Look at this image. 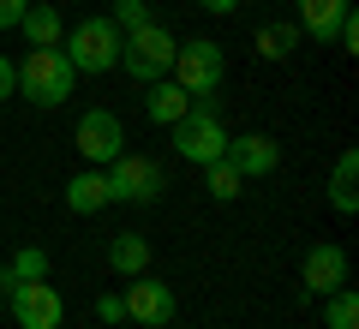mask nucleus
Segmentation results:
<instances>
[{"label":"nucleus","mask_w":359,"mask_h":329,"mask_svg":"<svg viewBox=\"0 0 359 329\" xmlns=\"http://www.w3.org/2000/svg\"><path fill=\"white\" fill-rule=\"evenodd\" d=\"M60 54L72 60L78 78L114 72V66H120V25H114V18H78V25L60 36Z\"/></svg>","instance_id":"nucleus-1"},{"label":"nucleus","mask_w":359,"mask_h":329,"mask_svg":"<svg viewBox=\"0 0 359 329\" xmlns=\"http://www.w3.org/2000/svg\"><path fill=\"white\" fill-rule=\"evenodd\" d=\"M72 90H78V72L60 48H30L18 60V96H30L36 108H60Z\"/></svg>","instance_id":"nucleus-2"},{"label":"nucleus","mask_w":359,"mask_h":329,"mask_svg":"<svg viewBox=\"0 0 359 329\" xmlns=\"http://www.w3.org/2000/svg\"><path fill=\"white\" fill-rule=\"evenodd\" d=\"M168 78H174L186 96H210V90L228 84V54H222V42L210 36H192L174 48V66H168Z\"/></svg>","instance_id":"nucleus-3"},{"label":"nucleus","mask_w":359,"mask_h":329,"mask_svg":"<svg viewBox=\"0 0 359 329\" xmlns=\"http://www.w3.org/2000/svg\"><path fill=\"white\" fill-rule=\"evenodd\" d=\"M174 30H162L150 18V25L126 30L120 36V66H126V78H138V84H156V78H168V66H174Z\"/></svg>","instance_id":"nucleus-4"},{"label":"nucleus","mask_w":359,"mask_h":329,"mask_svg":"<svg viewBox=\"0 0 359 329\" xmlns=\"http://www.w3.org/2000/svg\"><path fill=\"white\" fill-rule=\"evenodd\" d=\"M168 132H174L180 162H192V168L222 162V150H228V126H222V114H198V108H186Z\"/></svg>","instance_id":"nucleus-5"},{"label":"nucleus","mask_w":359,"mask_h":329,"mask_svg":"<svg viewBox=\"0 0 359 329\" xmlns=\"http://www.w3.org/2000/svg\"><path fill=\"white\" fill-rule=\"evenodd\" d=\"M102 174H108V198H114V203H156L168 192V174L150 162V156H126V150H120Z\"/></svg>","instance_id":"nucleus-6"},{"label":"nucleus","mask_w":359,"mask_h":329,"mask_svg":"<svg viewBox=\"0 0 359 329\" xmlns=\"http://www.w3.org/2000/svg\"><path fill=\"white\" fill-rule=\"evenodd\" d=\"M120 300H126V317H132V323H144V329H168V323L180 317L174 288H168V281H156L150 269H144V276H132L126 288H120Z\"/></svg>","instance_id":"nucleus-7"},{"label":"nucleus","mask_w":359,"mask_h":329,"mask_svg":"<svg viewBox=\"0 0 359 329\" xmlns=\"http://www.w3.org/2000/svg\"><path fill=\"white\" fill-rule=\"evenodd\" d=\"M6 305H13L18 329H60L66 323V300H60V288H48V276L6 288Z\"/></svg>","instance_id":"nucleus-8"},{"label":"nucleus","mask_w":359,"mask_h":329,"mask_svg":"<svg viewBox=\"0 0 359 329\" xmlns=\"http://www.w3.org/2000/svg\"><path fill=\"white\" fill-rule=\"evenodd\" d=\"M72 144H78V156H84L90 168H108L120 150H126V126H120V114H108V108H90V114L72 126Z\"/></svg>","instance_id":"nucleus-9"},{"label":"nucleus","mask_w":359,"mask_h":329,"mask_svg":"<svg viewBox=\"0 0 359 329\" xmlns=\"http://www.w3.org/2000/svg\"><path fill=\"white\" fill-rule=\"evenodd\" d=\"M222 162H228L240 180H257V174H276V162H282V144L264 138V132H240V138H228Z\"/></svg>","instance_id":"nucleus-10"},{"label":"nucleus","mask_w":359,"mask_h":329,"mask_svg":"<svg viewBox=\"0 0 359 329\" xmlns=\"http://www.w3.org/2000/svg\"><path fill=\"white\" fill-rule=\"evenodd\" d=\"M299 288L318 293V300H323V293H335V288H347V252H341V246H330V240L311 246L306 264H299Z\"/></svg>","instance_id":"nucleus-11"},{"label":"nucleus","mask_w":359,"mask_h":329,"mask_svg":"<svg viewBox=\"0 0 359 329\" xmlns=\"http://www.w3.org/2000/svg\"><path fill=\"white\" fill-rule=\"evenodd\" d=\"M294 6H299V36L311 42H335L341 18L353 13V0H294Z\"/></svg>","instance_id":"nucleus-12"},{"label":"nucleus","mask_w":359,"mask_h":329,"mask_svg":"<svg viewBox=\"0 0 359 329\" xmlns=\"http://www.w3.org/2000/svg\"><path fill=\"white\" fill-rule=\"evenodd\" d=\"M108 174L102 168H84V174H72L66 180V210L72 215H96V210H108Z\"/></svg>","instance_id":"nucleus-13"},{"label":"nucleus","mask_w":359,"mask_h":329,"mask_svg":"<svg viewBox=\"0 0 359 329\" xmlns=\"http://www.w3.org/2000/svg\"><path fill=\"white\" fill-rule=\"evenodd\" d=\"M108 269H114L120 281H132V276H144V269H150V240H144V234H114V240H108Z\"/></svg>","instance_id":"nucleus-14"},{"label":"nucleus","mask_w":359,"mask_h":329,"mask_svg":"<svg viewBox=\"0 0 359 329\" xmlns=\"http://www.w3.org/2000/svg\"><path fill=\"white\" fill-rule=\"evenodd\" d=\"M18 30H25V42H30V48H60V36H66L60 13H54L48 0H30V6H25V18H18Z\"/></svg>","instance_id":"nucleus-15"},{"label":"nucleus","mask_w":359,"mask_h":329,"mask_svg":"<svg viewBox=\"0 0 359 329\" xmlns=\"http://www.w3.org/2000/svg\"><path fill=\"white\" fill-rule=\"evenodd\" d=\"M330 203H335V215H353V210H359V150H341V156H335Z\"/></svg>","instance_id":"nucleus-16"},{"label":"nucleus","mask_w":359,"mask_h":329,"mask_svg":"<svg viewBox=\"0 0 359 329\" xmlns=\"http://www.w3.org/2000/svg\"><path fill=\"white\" fill-rule=\"evenodd\" d=\"M186 108H192V96H186V90L174 84V78H156V84H150V96H144V114H150L156 126H174V120L186 114Z\"/></svg>","instance_id":"nucleus-17"},{"label":"nucleus","mask_w":359,"mask_h":329,"mask_svg":"<svg viewBox=\"0 0 359 329\" xmlns=\"http://www.w3.org/2000/svg\"><path fill=\"white\" fill-rule=\"evenodd\" d=\"M323 323H330V329H359V293L353 288L323 293Z\"/></svg>","instance_id":"nucleus-18"},{"label":"nucleus","mask_w":359,"mask_h":329,"mask_svg":"<svg viewBox=\"0 0 359 329\" xmlns=\"http://www.w3.org/2000/svg\"><path fill=\"white\" fill-rule=\"evenodd\" d=\"M294 42H299V25H264L257 30V54H264V60H287Z\"/></svg>","instance_id":"nucleus-19"},{"label":"nucleus","mask_w":359,"mask_h":329,"mask_svg":"<svg viewBox=\"0 0 359 329\" xmlns=\"http://www.w3.org/2000/svg\"><path fill=\"white\" fill-rule=\"evenodd\" d=\"M6 276H13V281H42V276H48V252H42V246H25V252H13Z\"/></svg>","instance_id":"nucleus-20"},{"label":"nucleus","mask_w":359,"mask_h":329,"mask_svg":"<svg viewBox=\"0 0 359 329\" xmlns=\"http://www.w3.org/2000/svg\"><path fill=\"white\" fill-rule=\"evenodd\" d=\"M204 186H210V198H222V203H228V198H240V186H245V180L233 174L228 162H210V168H204Z\"/></svg>","instance_id":"nucleus-21"},{"label":"nucleus","mask_w":359,"mask_h":329,"mask_svg":"<svg viewBox=\"0 0 359 329\" xmlns=\"http://www.w3.org/2000/svg\"><path fill=\"white\" fill-rule=\"evenodd\" d=\"M114 25H120V36L138 30V25H150V6H144V0H114Z\"/></svg>","instance_id":"nucleus-22"},{"label":"nucleus","mask_w":359,"mask_h":329,"mask_svg":"<svg viewBox=\"0 0 359 329\" xmlns=\"http://www.w3.org/2000/svg\"><path fill=\"white\" fill-rule=\"evenodd\" d=\"M96 317H102V323H126V300H120V293H102V300H96Z\"/></svg>","instance_id":"nucleus-23"},{"label":"nucleus","mask_w":359,"mask_h":329,"mask_svg":"<svg viewBox=\"0 0 359 329\" xmlns=\"http://www.w3.org/2000/svg\"><path fill=\"white\" fill-rule=\"evenodd\" d=\"M30 0H0V30H18V18H25Z\"/></svg>","instance_id":"nucleus-24"},{"label":"nucleus","mask_w":359,"mask_h":329,"mask_svg":"<svg viewBox=\"0 0 359 329\" xmlns=\"http://www.w3.org/2000/svg\"><path fill=\"white\" fill-rule=\"evenodd\" d=\"M6 96H18V66L0 54V102H6Z\"/></svg>","instance_id":"nucleus-25"},{"label":"nucleus","mask_w":359,"mask_h":329,"mask_svg":"<svg viewBox=\"0 0 359 329\" xmlns=\"http://www.w3.org/2000/svg\"><path fill=\"white\" fill-rule=\"evenodd\" d=\"M198 6H204V13H222V18H228V13H240V0H198Z\"/></svg>","instance_id":"nucleus-26"}]
</instances>
